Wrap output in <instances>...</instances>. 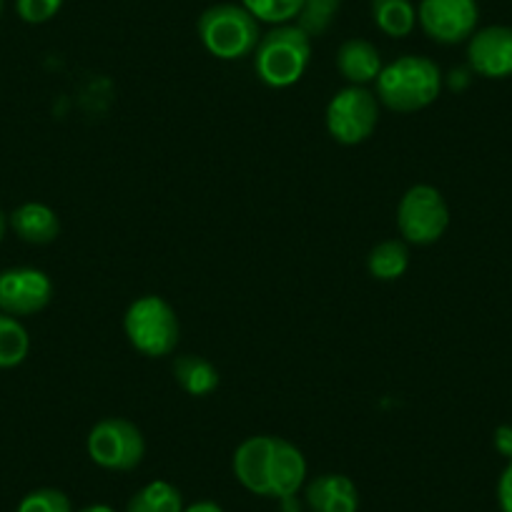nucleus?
Masks as SVG:
<instances>
[{
    "instance_id": "obj_1",
    "label": "nucleus",
    "mask_w": 512,
    "mask_h": 512,
    "mask_svg": "<svg viewBox=\"0 0 512 512\" xmlns=\"http://www.w3.org/2000/svg\"><path fill=\"white\" fill-rule=\"evenodd\" d=\"M231 465L236 480L259 497L289 500L307 480V460L302 450L274 435H256L241 442Z\"/></svg>"
},
{
    "instance_id": "obj_2",
    "label": "nucleus",
    "mask_w": 512,
    "mask_h": 512,
    "mask_svg": "<svg viewBox=\"0 0 512 512\" xmlns=\"http://www.w3.org/2000/svg\"><path fill=\"white\" fill-rule=\"evenodd\" d=\"M377 101L395 113H415L432 106L442 91V71L427 56H400L377 76Z\"/></svg>"
},
{
    "instance_id": "obj_3",
    "label": "nucleus",
    "mask_w": 512,
    "mask_h": 512,
    "mask_svg": "<svg viewBox=\"0 0 512 512\" xmlns=\"http://www.w3.org/2000/svg\"><path fill=\"white\" fill-rule=\"evenodd\" d=\"M196 33L201 46L219 61H241L254 56L256 46L262 41L259 21L236 3H216L206 8L196 23Z\"/></svg>"
},
{
    "instance_id": "obj_4",
    "label": "nucleus",
    "mask_w": 512,
    "mask_h": 512,
    "mask_svg": "<svg viewBox=\"0 0 512 512\" xmlns=\"http://www.w3.org/2000/svg\"><path fill=\"white\" fill-rule=\"evenodd\" d=\"M312 58V38L299 26H274L254 51V71L269 88H289L304 76Z\"/></svg>"
},
{
    "instance_id": "obj_5",
    "label": "nucleus",
    "mask_w": 512,
    "mask_h": 512,
    "mask_svg": "<svg viewBox=\"0 0 512 512\" xmlns=\"http://www.w3.org/2000/svg\"><path fill=\"white\" fill-rule=\"evenodd\" d=\"M123 332L136 352L159 359L176 352L181 327L174 307L166 299L146 294L126 309Z\"/></svg>"
},
{
    "instance_id": "obj_6",
    "label": "nucleus",
    "mask_w": 512,
    "mask_h": 512,
    "mask_svg": "<svg viewBox=\"0 0 512 512\" xmlns=\"http://www.w3.org/2000/svg\"><path fill=\"white\" fill-rule=\"evenodd\" d=\"M88 457L111 472L136 470L146 455L144 432L126 417H103L88 432Z\"/></svg>"
},
{
    "instance_id": "obj_7",
    "label": "nucleus",
    "mask_w": 512,
    "mask_h": 512,
    "mask_svg": "<svg viewBox=\"0 0 512 512\" xmlns=\"http://www.w3.org/2000/svg\"><path fill=\"white\" fill-rule=\"evenodd\" d=\"M450 226V209L440 189L417 184L405 191L397 204V229L407 244L430 246L445 236Z\"/></svg>"
},
{
    "instance_id": "obj_8",
    "label": "nucleus",
    "mask_w": 512,
    "mask_h": 512,
    "mask_svg": "<svg viewBox=\"0 0 512 512\" xmlns=\"http://www.w3.org/2000/svg\"><path fill=\"white\" fill-rule=\"evenodd\" d=\"M379 123V101L364 86H347L327 103V131L337 144L357 146L374 134Z\"/></svg>"
},
{
    "instance_id": "obj_9",
    "label": "nucleus",
    "mask_w": 512,
    "mask_h": 512,
    "mask_svg": "<svg viewBox=\"0 0 512 512\" xmlns=\"http://www.w3.org/2000/svg\"><path fill=\"white\" fill-rule=\"evenodd\" d=\"M480 21L477 0H420L417 23L430 41L440 46H457L470 41Z\"/></svg>"
},
{
    "instance_id": "obj_10",
    "label": "nucleus",
    "mask_w": 512,
    "mask_h": 512,
    "mask_svg": "<svg viewBox=\"0 0 512 512\" xmlns=\"http://www.w3.org/2000/svg\"><path fill=\"white\" fill-rule=\"evenodd\" d=\"M53 282L33 267H13L0 272V312L11 317H31L51 304Z\"/></svg>"
},
{
    "instance_id": "obj_11",
    "label": "nucleus",
    "mask_w": 512,
    "mask_h": 512,
    "mask_svg": "<svg viewBox=\"0 0 512 512\" xmlns=\"http://www.w3.org/2000/svg\"><path fill=\"white\" fill-rule=\"evenodd\" d=\"M467 63L470 71L490 81L512 76V28L487 26L480 28L467 41Z\"/></svg>"
},
{
    "instance_id": "obj_12",
    "label": "nucleus",
    "mask_w": 512,
    "mask_h": 512,
    "mask_svg": "<svg viewBox=\"0 0 512 512\" xmlns=\"http://www.w3.org/2000/svg\"><path fill=\"white\" fill-rule=\"evenodd\" d=\"M307 505L312 512H357L359 492L347 475L327 472L307 485Z\"/></svg>"
},
{
    "instance_id": "obj_13",
    "label": "nucleus",
    "mask_w": 512,
    "mask_h": 512,
    "mask_svg": "<svg viewBox=\"0 0 512 512\" xmlns=\"http://www.w3.org/2000/svg\"><path fill=\"white\" fill-rule=\"evenodd\" d=\"M382 56L377 46L364 38H349L337 51V71L349 86H367L382 73Z\"/></svg>"
},
{
    "instance_id": "obj_14",
    "label": "nucleus",
    "mask_w": 512,
    "mask_h": 512,
    "mask_svg": "<svg viewBox=\"0 0 512 512\" xmlns=\"http://www.w3.org/2000/svg\"><path fill=\"white\" fill-rule=\"evenodd\" d=\"M11 229L16 231V236L26 244L46 246L53 244L61 234V221H58L56 211L46 204H38V201H28L21 204L8 219Z\"/></svg>"
},
{
    "instance_id": "obj_15",
    "label": "nucleus",
    "mask_w": 512,
    "mask_h": 512,
    "mask_svg": "<svg viewBox=\"0 0 512 512\" xmlns=\"http://www.w3.org/2000/svg\"><path fill=\"white\" fill-rule=\"evenodd\" d=\"M176 384L191 397H206L219 387V369L199 354H181L171 364Z\"/></svg>"
},
{
    "instance_id": "obj_16",
    "label": "nucleus",
    "mask_w": 512,
    "mask_h": 512,
    "mask_svg": "<svg viewBox=\"0 0 512 512\" xmlns=\"http://www.w3.org/2000/svg\"><path fill=\"white\" fill-rule=\"evenodd\" d=\"M372 21L384 36L407 38L417 26V8L412 0H369Z\"/></svg>"
},
{
    "instance_id": "obj_17",
    "label": "nucleus",
    "mask_w": 512,
    "mask_h": 512,
    "mask_svg": "<svg viewBox=\"0 0 512 512\" xmlns=\"http://www.w3.org/2000/svg\"><path fill=\"white\" fill-rule=\"evenodd\" d=\"M367 269L377 282H397L410 269V249L400 239L379 241L369 251Z\"/></svg>"
},
{
    "instance_id": "obj_18",
    "label": "nucleus",
    "mask_w": 512,
    "mask_h": 512,
    "mask_svg": "<svg viewBox=\"0 0 512 512\" xmlns=\"http://www.w3.org/2000/svg\"><path fill=\"white\" fill-rule=\"evenodd\" d=\"M126 512H184V497L171 482L154 480L128 500Z\"/></svg>"
},
{
    "instance_id": "obj_19",
    "label": "nucleus",
    "mask_w": 512,
    "mask_h": 512,
    "mask_svg": "<svg viewBox=\"0 0 512 512\" xmlns=\"http://www.w3.org/2000/svg\"><path fill=\"white\" fill-rule=\"evenodd\" d=\"M31 352V337L18 317L0 312V369H13L26 362Z\"/></svg>"
},
{
    "instance_id": "obj_20",
    "label": "nucleus",
    "mask_w": 512,
    "mask_h": 512,
    "mask_svg": "<svg viewBox=\"0 0 512 512\" xmlns=\"http://www.w3.org/2000/svg\"><path fill=\"white\" fill-rule=\"evenodd\" d=\"M339 8H342V0H302L297 26L309 38L324 36L329 31V26H332L334 18H337Z\"/></svg>"
},
{
    "instance_id": "obj_21",
    "label": "nucleus",
    "mask_w": 512,
    "mask_h": 512,
    "mask_svg": "<svg viewBox=\"0 0 512 512\" xmlns=\"http://www.w3.org/2000/svg\"><path fill=\"white\" fill-rule=\"evenodd\" d=\"M241 6L259 23L284 26L289 21H297L302 0H241Z\"/></svg>"
},
{
    "instance_id": "obj_22",
    "label": "nucleus",
    "mask_w": 512,
    "mask_h": 512,
    "mask_svg": "<svg viewBox=\"0 0 512 512\" xmlns=\"http://www.w3.org/2000/svg\"><path fill=\"white\" fill-rule=\"evenodd\" d=\"M16 512H73V507L66 492L56 487H38L23 497Z\"/></svg>"
},
{
    "instance_id": "obj_23",
    "label": "nucleus",
    "mask_w": 512,
    "mask_h": 512,
    "mask_svg": "<svg viewBox=\"0 0 512 512\" xmlns=\"http://www.w3.org/2000/svg\"><path fill=\"white\" fill-rule=\"evenodd\" d=\"M63 0H16V11L31 26L48 23L58 11H61Z\"/></svg>"
},
{
    "instance_id": "obj_24",
    "label": "nucleus",
    "mask_w": 512,
    "mask_h": 512,
    "mask_svg": "<svg viewBox=\"0 0 512 512\" xmlns=\"http://www.w3.org/2000/svg\"><path fill=\"white\" fill-rule=\"evenodd\" d=\"M497 502L502 512H512V460H507V467L497 482Z\"/></svg>"
},
{
    "instance_id": "obj_25",
    "label": "nucleus",
    "mask_w": 512,
    "mask_h": 512,
    "mask_svg": "<svg viewBox=\"0 0 512 512\" xmlns=\"http://www.w3.org/2000/svg\"><path fill=\"white\" fill-rule=\"evenodd\" d=\"M495 447L502 457L512 460V427L502 425L495 430Z\"/></svg>"
},
{
    "instance_id": "obj_26",
    "label": "nucleus",
    "mask_w": 512,
    "mask_h": 512,
    "mask_svg": "<svg viewBox=\"0 0 512 512\" xmlns=\"http://www.w3.org/2000/svg\"><path fill=\"white\" fill-rule=\"evenodd\" d=\"M184 512H224V510H221V507L216 505V502L201 500V502H194V505L184 507Z\"/></svg>"
},
{
    "instance_id": "obj_27",
    "label": "nucleus",
    "mask_w": 512,
    "mask_h": 512,
    "mask_svg": "<svg viewBox=\"0 0 512 512\" xmlns=\"http://www.w3.org/2000/svg\"><path fill=\"white\" fill-rule=\"evenodd\" d=\"M81 512H116V510H111L108 505H88V507H83Z\"/></svg>"
},
{
    "instance_id": "obj_28",
    "label": "nucleus",
    "mask_w": 512,
    "mask_h": 512,
    "mask_svg": "<svg viewBox=\"0 0 512 512\" xmlns=\"http://www.w3.org/2000/svg\"><path fill=\"white\" fill-rule=\"evenodd\" d=\"M6 226H8L6 214H3V211H0V241H3V236H6Z\"/></svg>"
},
{
    "instance_id": "obj_29",
    "label": "nucleus",
    "mask_w": 512,
    "mask_h": 512,
    "mask_svg": "<svg viewBox=\"0 0 512 512\" xmlns=\"http://www.w3.org/2000/svg\"><path fill=\"white\" fill-rule=\"evenodd\" d=\"M0 13H3V0H0Z\"/></svg>"
}]
</instances>
